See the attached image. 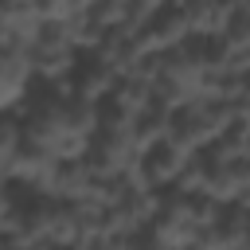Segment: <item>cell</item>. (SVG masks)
Returning <instances> with one entry per match:
<instances>
[{
	"label": "cell",
	"mask_w": 250,
	"mask_h": 250,
	"mask_svg": "<svg viewBox=\"0 0 250 250\" xmlns=\"http://www.w3.org/2000/svg\"><path fill=\"white\" fill-rule=\"evenodd\" d=\"M168 105H160V102H152L148 109H141L137 117H133V125H129V133H133V141H137V148H148V145H156V141H164V133H168Z\"/></svg>",
	"instance_id": "12"
},
{
	"label": "cell",
	"mask_w": 250,
	"mask_h": 250,
	"mask_svg": "<svg viewBox=\"0 0 250 250\" xmlns=\"http://www.w3.org/2000/svg\"><path fill=\"white\" fill-rule=\"evenodd\" d=\"M137 156H141V148H137L129 129H98L94 141L86 145L82 160L90 164L94 176H129Z\"/></svg>",
	"instance_id": "2"
},
{
	"label": "cell",
	"mask_w": 250,
	"mask_h": 250,
	"mask_svg": "<svg viewBox=\"0 0 250 250\" xmlns=\"http://www.w3.org/2000/svg\"><path fill=\"white\" fill-rule=\"evenodd\" d=\"M23 148V125L16 113H0V168L8 172L12 156Z\"/></svg>",
	"instance_id": "13"
},
{
	"label": "cell",
	"mask_w": 250,
	"mask_h": 250,
	"mask_svg": "<svg viewBox=\"0 0 250 250\" xmlns=\"http://www.w3.org/2000/svg\"><path fill=\"white\" fill-rule=\"evenodd\" d=\"M188 156H191V152L176 148V145L164 137V141L141 148V156H137V164H133V180H137L141 188H148V191H168V188H176Z\"/></svg>",
	"instance_id": "3"
},
{
	"label": "cell",
	"mask_w": 250,
	"mask_h": 250,
	"mask_svg": "<svg viewBox=\"0 0 250 250\" xmlns=\"http://www.w3.org/2000/svg\"><path fill=\"white\" fill-rule=\"evenodd\" d=\"M31 86H35V74H31L27 55L0 47V113H16L27 102Z\"/></svg>",
	"instance_id": "6"
},
{
	"label": "cell",
	"mask_w": 250,
	"mask_h": 250,
	"mask_svg": "<svg viewBox=\"0 0 250 250\" xmlns=\"http://www.w3.org/2000/svg\"><path fill=\"white\" fill-rule=\"evenodd\" d=\"M27 250H66V246H55V242H35V246H27Z\"/></svg>",
	"instance_id": "16"
},
{
	"label": "cell",
	"mask_w": 250,
	"mask_h": 250,
	"mask_svg": "<svg viewBox=\"0 0 250 250\" xmlns=\"http://www.w3.org/2000/svg\"><path fill=\"white\" fill-rule=\"evenodd\" d=\"M137 39H141V47H145V51L164 55V51L180 47V43H184V39H191V35H188V23H184L180 8H176V4H168V8H160L148 23H141V27H137Z\"/></svg>",
	"instance_id": "10"
},
{
	"label": "cell",
	"mask_w": 250,
	"mask_h": 250,
	"mask_svg": "<svg viewBox=\"0 0 250 250\" xmlns=\"http://www.w3.org/2000/svg\"><path fill=\"white\" fill-rule=\"evenodd\" d=\"M113 82H117V74H113V70H109L94 51H82V55H78V62H74V70H70L59 86H62V94H66V98L98 105V102H105V94L113 90Z\"/></svg>",
	"instance_id": "4"
},
{
	"label": "cell",
	"mask_w": 250,
	"mask_h": 250,
	"mask_svg": "<svg viewBox=\"0 0 250 250\" xmlns=\"http://www.w3.org/2000/svg\"><path fill=\"white\" fill-rule=\"evenodd\" d=\"M234 4H238V8H242V12L250 16V0H234Z\"/></svg>",
	"instance_id": "18"
},
{
	"label": "cell",
	"mask_w": 250,
	"mask_h": 250,
	"mask_svg": "<svg viewBox=\"0 0 250 250\" xmlns=\"http://www.w3.org/2000/svg\"><path fill=\"white\" fill-rule=\"evenodd\" d=\"M105 102H109L113 109H121V113H129V117H137L141 109H148V105H152V86H148L141 74H121V78L113 82V90L105 94Z\"/></svg>",
	"instance_id": "11"
},
{
	"label": "cell",
	"mask_w": 250,
	"mask_h": 250,
	"mask_svg": "<svg viewBox=\"0 0 250 250\" xmlns=\"http://www.w3.org/2000/svg\"><path fill=\"white\" fill-rule=\"evenodd\" d=\"M184 250H207V246H203V242H188Z\"/></svg>",
	"instance_id": "17"
},
{
	"label": "cell",
	"mask_w": 250,
	"mask_h": 250,
	"mask_svg": "<svg viewBox=\"0 0 250 250\" xmlns=\"http://www.w3.org/2000/svg\"><path fill=\"white\" fill-rule=\"evenodd\" d=\"M94 55H98V59L121 78V74H133L137 62H141L148 51L141 47V39H137L133 27H109V31L102 35V43L94 47Z\"/></svg>",
	"instance_id": "8"
},
{
	"label": "cell",
	"mask_w": 250,
	"mask_h": 250,
	"mask_svg": "<svg viewBox=\"0 0 250 250\" xmlns=\"http://www.w3.org/2000/svg\"><path fill=\"white\" fill-rule=\"evenodd\" d=\"M0 47H8V20H4V12H0Z\"/></svg>",
	"instance_id": "15"
},
{
	"label": "cell",
	"mask_w": 250,
	"mask_h": 250,
	"mask_svg": "<svg viewBox=\"0 0 250 250\" xmlns=\"http://www.w3.org/2000/svg\"><path fill=\"white\" fill-rule=\"evenodd\" d=\"M176 8L184 16L191 39H219L238 4L234 0H176Z\"/></svg>",
	"instance_id": "7"
},
{
	"label": "cell",
	"mask_w": 250,
	"mask_h": 250,
	"mask_svg": "<svg viewBox=\"0 0 250 250\" xmlns=\"http://www.w3.org/2000/svg\"><path fill=\"white\" fill-rule=\"evenodd\" d=\"M246 238H250V207H242V203H223L219 215H215V223L203 230L199 242H203L207 250H238Z\"/></svg>",
	"instance_id": "9"
},
{
	"label": "cell",
	"mask_w": 250,
	"mask_h": 250,
	"mask_svg": "<svg viewBox=\"0 0 250 250\" xmlns=\"http://www.w3.org/2000/svg\"><path fill=\"white\" fill-rule=\"evenodd\" d=\"M230 121H234V109H230L227 98H191V102H184L168 113L164 137L184 152H203L223 137V129Z\"/></svg>",
	"instance_id": "1"
},
{
	"label": "cell",
	"mask_w": 250,
	"mask_h": 250,
	"mask_svg": "<svg viewBox=\"0 0 250 250\" xmlns=\"http://www.w3.org/2000/svg\"><path fill=\"white\" fill-rule=\"evenodd\" d=\"M90 188H94V172H90V164H86L82 156H59V160L51 164L47 180L39 184V195L78 203V199L90 195Z\"/></svg>",
	"instance_id": "5"
},
{
	"label": "cell",
	"mask_w": 250,
	"mask_h": 250,
	"mask_svg": "<svg viewBox=\"0 0 250 250\" xmlns=\"http://www.w3.org/2000/svg\"><path fill=\"white\" fill-rule=\"evenodd\" d=\"M168 4H176V0H129V8H125V27H141V23H148L160 8H168Z\"/></svg>",
	"instance_id": "14"
}]
</instances>
